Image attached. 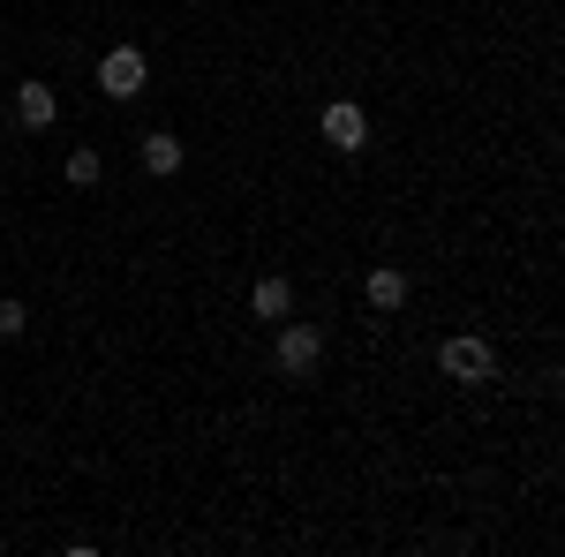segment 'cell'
I'll return each instance as SVG.
<instances>
[{"label": "cell", "instance_id": "1", "mask_svg": "<svg viewBox=\"0 0 565 557\" xmlns=\"http://www.w3.org/2000/svg\"><path fill=\"white\" fill-rule=\"evenodd\" d=\"M271 369L295 377V385H309V377L324 369V332H317V324H295V317H279V324H271Z\"/></svg>", "mask_w": 565, "mask_h": 557}, {"label": "cell", "instance_id": "2", "mask_svg": "<svg viewBox=\"0 0 565 557\" xmlns=\"http://www.w3.org/2000/svg\"><path fill=\"white\" fill-rule=\"evenodd\" d=\"M437 369H445L452 385H490V377H498V354H490V340H476V332H452V340L437 346Z\"/></svg>", "mask_w": 565, "mask_h": 557}, {"label": "cell", "instance_id": "3", "mask_svg": "<svg viewBox=\"0 0 565 557\" xmlns=\"http://www.w3.org/2000/svg\"><path fill=\"white\" fill-rule=\"evenodd\" d=\"M143 84H151L143 45H114V53H98V90H106V98H121V106H129Z\"/></svg>", "mask_w": 565, "mask_h": 557}, {"label": "cell", "instance_id": "4", "mask_svg": "<svg viewBox=\"0 0 565 557\" xmlns=\"http://www.w3.org/2000/svg\"><path fill=\"white\" fill-rule=\"evenodd\" d=\"M317 129H324V143H332V151H362V143H370V114H362V106H354V98H332V106H324V114H317Z\"/></svg>", "mask_w": 565, "mask_h": 557}, {"label": "cell", "instance_id": "5", "mask_svg": "<svg viewBox=\"0 0 565 557\" xmlns=\"http://www.w3.org/2000/svg\"><path fill=\"white\" fill-rule=\"evenodd\" d=\"M15 121L31 136H45L53 121H61V98H53V84H15Z\"/></svg>", "mask_w": 565, "mask_h": 557}, {"label": "cell", "instance_id": "6", "mask_svg": "<svg viewBox=\"0 0 565 557\" xmlns=\"http://www.w3.org/2000/svg\"><path fill=\"white\" fill-rule=\"evenodd\" d=\"M249 309H257L264 324L295 317V279H287V271H264V279H257V294H249Z\"/></svg>", "mask_w": 565, "mask_h": 557}, {"label": "cell", "instance_id": "7", "mask_svg": "<svg viewBox=\"0 0 565 557\" xmlns=\"http://www.w3.org/2000/svg\"><path fill=\"white\" fill-rule=\"evenodd\" d=\"M181 159H189V151H181V136H167V129H151L143 143H136V167L159 173V181H167V173H181Z\"/></svg>", "mask_w": 565, "mask_h": 557}, {"label": "cell", "instance_id": "8", "mask_svg": "<svg viewBox=\"0 0 565 557\" xmlns=\"http://www.w3.org/2000/svg\"><path fill=\"white\" fill-rule=\"evenodd\" d=\"M362 294H370V309H377V317L407 309V271H399V264H377V271L362 279Z\"/></svg>", "mask_w": 565, "mask_h": 557}, {"label": "cell", "instance_id": "9", "mask_svg": "<svg viewBox=\"0 0 565 557\" xmlns=\"http://www.w3.org/2000/svg\"><path fill=\"white\" fill-rule=\"evenodd\" d=\"M98 173H106V159H98V151H68V181H76V189H98Z\"/></svg>", "mask_w": 565, "mask_h": 557}, {"label": "cell", "instance_id": "10", "mask_svg": "<svg viewBox=\"0 0 565 557\" xmlns=\"http://www.w3.org/2000/svg\"><path fill=\"white\" fill-rule=\"evenodd\" d=\"M23 332H31V309L15 294H0V340H23Z\"/></svg>", "mask_w": 565, "mask_h": 557}]
</instances>
